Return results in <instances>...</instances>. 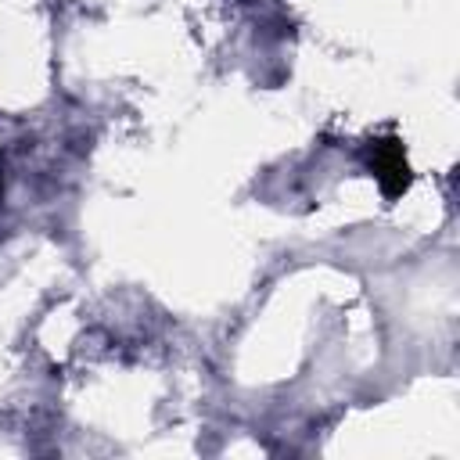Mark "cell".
Returning <instances> with one entry per match:
<instances>
[{"mask_svg":"<svg viewBox=\"0 0 460 460\" xmlns=\"http://www.w3.org/2000/svg\"><path fill=\"white\" fill-rule=\"evenodd\" d=\"M370 169L381 180L385 194H399L410 183V165H406V155H402L399 140H377L370 147Z\"/></svg>","mask_w":460,"mask_h":460,"instance_id":"1","label":"cell"}]
</instances>
